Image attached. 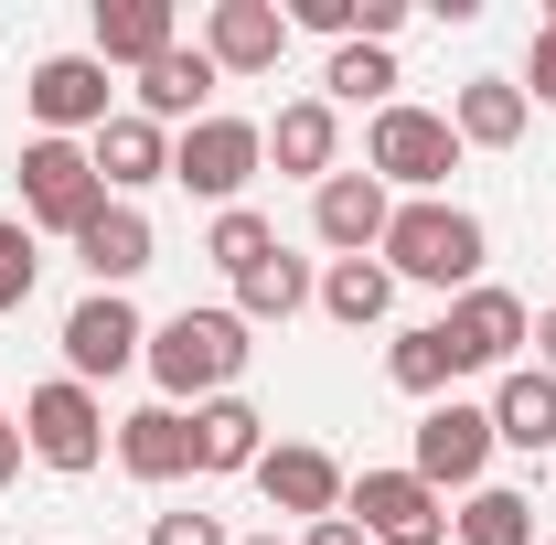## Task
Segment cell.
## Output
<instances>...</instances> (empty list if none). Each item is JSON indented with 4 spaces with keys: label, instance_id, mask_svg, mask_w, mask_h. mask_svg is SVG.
Listing matches in <instances>:
<instances>
[{
    "label": "cell",
    "instance_id": "cell-20",
    "mask_svg": "<svg viewBox=\"0 0 556 545\" xmlns=\"http://www.w3.org/2000/svg\"><path fill=\"white\" fill-rule=\"evenodd\" d=\"M268 460V417L247 396H204L193 407V471H257Z\"/></svg>",
    "mask_w": 556,
    "mask_h": 545
},
{
    "label": "cell",
    "instance_id": "cell-31",
    "mask_svg": "<svg viewBox=\"0 0 556 545\" xmlns=\"http://www.w3.org/2000/svg\"><path fill=\"white\" fill-rule=\"evenodd\" d=\"M289 33H332V43H353V0H289Z\"/></svg>",
    "mask_w": 556,
    "mask_h": 545
},
{
    "label": "cell",
    "instance_id": "cell-7",
    "mask_svg": "<svg viewBox=\"0 0 556 545\" xmlns=\"http://www.w3.org/2000/svg\"><path fill=\"white\" fill-rule=\"evenodd\" d=\"M492 449H503V439H492V407H460V396H439V407L417 417V460H407V471L428 481L439 503H450V492H482Z\"/></svg>",
    "mask_w": 556,
    "mask_h": 545
},
{
    "label": "cell",
    "instance_id": "cell-36",
    "mask_svg": "<svg viewBox=\"0 0 556 545\" xmlns=\"http://www.w3.org/2000/svg\"><path fill=\"white\" fill-rule=\"evenodd\" d=\"M22 471V417H0V481Z\"/></svg>",
    "mask_w": 556,
    "mask_h": 545
},
{
    "label": "cell",
    "instance_id": "cell-27",
    "mask_svg": "<svg viewBox=\"0 0 556 545\" xmlns=\"http://www.w3.org/2000/svg\"><path fill=\"white\" fill-rule=\"evenodd\" d=\"M204 257L225 278H247V268H268V257H278V225L257 204H225V214H214V236H204Z\"/></svg>",
    "mask_w": 556,
    "mask_h": 545
},
{
    "label": "cell",
    "instance_id": "cell-8",
    "mask_svg": "<svg viewBox=\"0 0 556 545\" xmlns=\"http://www.w3.org/2000/svg\"><path fill=\"white\" fill-rule=\"evenodd\" d=\"M439 342H450L460 375H514V353L535 342V310H525L514 289H460L450 321H439Z\"/></svg>",
    "mask_w": 556,
    "mask_h": 545
},
{
    "label": "cell",
    "instance_id": "cell-9",
    "mask_svg": "<svg viewBox=\"0 0 556 545\" xmlns=\"http://www.w3.org/2000/svg\"><path fill=\"white\" fill-rule=\"evenodd\" d=\"M139 353H150V332H139L129 289H86L65 310V375L75 385H97V375H129Z\"/></svg>",
    "mask_w": 556,
    "mask_h": 545
},
{
    "label": "cell",
    "instance_id": "cell-25",
    "mask_svg": "<svg viewBox=\"0 0 556 545\" xmlns=\"http://www.w3.org/2000/svg\"><path fill=\"white\" fill-rule=\"evenodd\" d=\"M311 289H321V278H311L300 257H289V246H278L268 268H247V278H236V321H247V332H257V321H289V310H311Z\"/></svg>",
    "mask_w": 556,
    "mask_h": 545
},
{
    "label": "cell",
    "instance_id": "cell-30",
    "mask_svg": "<svg viewBox=\"0 0 556 545\" xmlns=\"http://www.w3.org/2000/svg\"><path fill=\"white\" fill-rule=\"evenodd\" d=\"M33 278H43V246H33V225L11 214V225H0V310H22Z\"/></svg>",
    "mask_w": 556,
    "mask_h": 545
},
{
    "label": "cell",
    "instance_id": "cell-24",
    "mask_svg": "<svg viewBox=\"0 0 556 545\" xmlns=\"http://www.w3.org/2000/svg\"><path fill=\"white\" fill-rule=\"evenodd\" d=\"M311 300H321L343 332H364V321H386V310H396V278H386V257H332Z\"/></svg>",
    "mask_w": 556,
    "mask_h": 545
},
{
    "label": "cell",
    "instance_id": "cell-6",
    "mask_svg": "<svg viewBox=\"0 0 556 545\" xmlns=\"http://www.w3.org/2000/svg\"><path fill=\"white\" fill-rule=\"evenodd\" d=\"M22 449H33L43 471H97V460H108V407H97L75 375H54V385L22 396Z\"/></svg>",
    "mask_w": 556,
    "mask_h": 545
},
{
    "label": "cell",
    "instance_id": "cell-22",
    "mask_svg": "<svg viewBox=\"0 0 556 545\" xmlns=\"http://www.w3.org/2000/svg\"><path fill=\"white\" fill-rule=\"evenodd\" d=\"M492 439H503V449H546L556 439V375L546 364H514V375L492 385Z\"/></svg>",
    "mask_w": 556,
    "mask_h": 545
},
{
    "label": "cell",
    "instance_id": "cell-33",
    "mask_svg": "<svg viewBox=\"0 0 556 545\" xmlns=\"http://www.w3.org/2000/svg\"><path fill=\"white\" fill-rule=\"evenodd\" d=\"M386 33H407V0H353V43H386Z\"/></svg>",
    "mask_w": 556,
    "mask_h": 545
},
{
    "label": "cell",
    "instance_id": "cell-23",
    "mask_svg": "<svg viewBox=\"0 0 556 545\" xmlns=\"http://www.w3.org/2000/svg\"><path fill=\"white\" fill-rule=\"evenodd\" d=\"M450 129H460V150H514L525 139V86L514 75H471L450 97Z\"/></svg>",
    "mask_w": 556,
    "mask_h": 545
},
{
    "label": "cell",
    "instance_id": "cell-10",
    "mask_svg": "<svg viewBox=\"0 0 556 545\" xmlns=\"http://www.w3.org/2000/svg\"><path fill=\"white\" fill-rule=\"evenodd\" d=\"M343 514H353L375 545H439V535H450V503H439L417 471H364V481L343 492Z\"/></svg>",
    "mask_w": 556,
    "mask_h": 545
},
{
    "label": "cell",
    "instance_id": "cell-29",
    "mask_svg": "<svg viewBox=\"0 0 556 545\" xmlns=\"http://www.w3.org/2000/svg\"><path fill=\"white\" fill-rule=\"evenodd\" d=\"M386 375H396L407 396H450V375H460V364H450L439 321H417V332H396V342H386Z\"/></svg>",
    "mask_w": 556,
    "mask_h": 545
},
{
    "label": "cell",
    "instance_id": "cell-12",
    "mask_svg": "<svg viewBox=\"0 0 556 545\" xmlns=\"http://www.w3.org/2000/svg\"><path fill=\"white\" fill-rule=\"evenodd\" d=\"M22 97H33L43 139H75V129H108V118H118V107H108V65H97V54H43Z\"/></svg>",
    "mask_w": 556,
    "mask_h": 545
},
{
    "label": "cell",
    "instance_id": "cell-13",
    "mask_svg": "<svg viewBox=\"0 0 556 545\" xmlns=\"http://www.w3.org/2000/svg\"><path fill=\"white\" fill-rule=\"evenodd\" d=\"M257 492H268V514H300V524H321V514H343V460L332 449H311V439H278L268 460H257Z\"/></svg>",
    "mask_w": 556,
    "mask_h": 545
},
{
    "label": "cell",
    "instance_id": "cell-16",
    "mask_svg": "<svg viewBox=\"0 0 556 545\" xmlns=\"http://www.w3.org/2000/svg\"><path fill=\"white\" fill-rule=\"evenodd\" d=\"M86 161H97V182H108V204H129L139 182H172V139L150 129L139 107H118L108 129L86 139Z\"/></svg>",
    "mask_w": 556,
    "mask_h": 545
},
{
    "label": "cell",
    "instance_id": "cell-38",
    "mask_svg": "<svg viewBox=\"0 0 556 545\" xmlns=\"http://www.w3.org/2000/svg\"><path fill=\"white\" fill-rule=\"evenodd\" d=\"M236 545H278V535H236Z\"/></svg>",
    "mask_w": 556,
    "mask_h": 545
},
{
    "label": "cell",
    "instance_id": "cell-28",
    "mask_svg": "<svg viewBox=\"0 0 556 545\" xmlns=\"http://www.w3.org/2000/svg\"><path fill=\"white\" fill-rule=\"evenodd\" d=\"M460 545H535V503L503 492V481H482V492L460 503Z\"/></svg>",
    "mask_w": 556,
    "mask_h": 545
},
{
    "label": "cell",
    "instance_id": "cell-3",
    "mask_svg": "<svg viewBox=\"0 0 556 545\" xmlns=\"http://www.w3.org/2000/svg\"><path fill=\"white\" fill-rule=\"evenodd\" d=\"M364 161H375V182L386 193H407V204H428L450 172H460V129L439 118V107H375V129H364Z\"/></svg>",
    "mask_w": 556,
    "mask_h": 545
},
{
    "label": "cell",
    "instance_id": "cell-26",
    "mask_svg": "<svg viewBox=\"0 0 556 545\" xmlns=\"http://www.w3.org/2000/svg\"><path fill=\"white\" fill-rule=\"evenodd\" d=\"M321 86H332L343 107H396V54H386V43H332Z\"/></svg>",
    "mask_w": 556,
    "mask_h": 545
},
{
    "label": "cell",
    "instance_id": "cell-18",
    "mask_svg": "<svg viewBox=\"0 0 556 545\" xmlns=\"http://www.w3.org/2000/svg\"><path fill=\"white\" fill-rule=\"evenodd\" d=\"M75 257H86L97 289H129V278L161 257V236H150V214H139V204H97V225L75 236Z\"/></svg>",
    "mask_w": 556,
    "mask_h": 545
},
{
    "label": "cell",
    "instance_id": "cell-39",
    "mask_svg": "<svg viewBox=\"0 0 556 545\" xmlns=\"http://www.w3.org/2000/svg\"><path fill=\"white\" fill-rule=\"evenodd\" d=\"M546 545H556V535H546Z\"/></svg>",
    "mask_w": 556,
    "mask_h": 545
},
{
    "label": "cell",
    "instance_id": "cell-4",
    "mask_svg": "<svg viewBox=\"0 0 556 545\" xmlns=\"http://www.w3.org/2000/svg\"><path fill=\"white\" fill-rule=\"evenodd\" d=\"M97 204H108V182H97V161L75 139H33L22 150V225L33 236H86Z\"/></svg>",
    "mask_w": 556,
    "mask_h": 545
},
{
    "label": "cell",
    "instance_id": "cell-15",
    "mask_svg": "<svg viewBox=\"0 0 556 545\" xmlns=\"http://www.w3.org/2000/svg\"><path fill=\"white\" fill-rule=\"evenodd\" d=\"M268 161L289 172V182L321 193V182L343 172V118H332V97H289V107L268 118Z\"/></svg>",
    "mask_w": 556,
    "mask_h": 545
},
{
    "label": "cell",
    "instance_id": "cell-5",
    "mask_svg": "<svg viewBox=\"0 0 556 545\" xmlns=\"http://www.w3.org/2000/svg\"><path fill=\"white\" fill-rule=\"evenodd\" d=\"M257 161H268V129H257V118H193V129L172 139V182H182V193H204L214 214L247 204Z\"/></svg>",
    "mask_w": 556,
    "mask_h": 545
},
{
    "label": "cell",
    "instance_id": "cell-35",
    "mask_svg": "<svg viewBox=\"0 0 556 545\" xmlns=\"http://www.w3.org/2000/svg\"><path fill=\"white\" fill-rule=\"evenodd\" d=\"M300 545H375V535H364L353 514H321V524H311V535H300Z\"/></svg>",
    "mask_w": 556,
    "mask_h": 545
},
{
    "label": "cell",
    "instance_id": "cell-2",
    "mask_svg": "<svg viewBox=\"0 0 556 545\" xmlns=\"http://www.w3.org/2000/svg\"><path fill=\"white\" fill-rule=\"evenodd\" d=\"M386 278H417V289H482V214L460 204H396V225H386Z\"/></svg>",
    "mask_w": 556,
    "mask_h": 545
},
{
    "label": "cell",
    "instance_id": "cell-34",
    "mask_svg": "<svg viewBox=\"0 0 556 545\" xmlns=\"http://www.w3.org/2000/svg\"><path fill=\"white\" fill-rule=\"evenodd\" d=\"M525 86H535V107H556V22H535V54H525Z\"/></svg>",
    "mask_w": 556,
    "mask_h": 545
},
{
    "label": "cell",
    "instance_id": "cell-19",
    "mask_svg": "<svg viewBox=\"0 0 556 545\" xmlns=\"http://www.w3.org/2000/svg\"><path fill=\"white\" fill-rule=\"evenodd\" d=\"M182 43V22H172V0H97V65H161Z\"/></svg>",
    "mask_w": 556,
    "mask_h": 545
},
{
    "label": "cell",
    "instance_id": "cell-32",
    "mask_svg": "<svg viewBox=\"0 0 556 545\" xmlns=\"http://www.w3.org/2000/svg\"><path fill=\"white\" fill-rule=\"evenodd\" d=\"M150 545H236V535H225L214 514H161V524H150Z\"/></svg>",
    "mask_w": 556,
    "mask_h": 545
},
{
    "label": "cell",
    "instance_id": "cell-11",
    "mask_svg": "<svg viewBox=\"0 0 556 545\" xmlns=\"http://www.w3.org/2000/svg\"><path fill=\"white\" fill-rule=\"evenodd\" d=\"M386 225H396V193H386L375 172H332V182L311 193V236H321L332 257H375Z\"/></svg>",
    "mask_w": 556,
    "mask_h": 545
},
{
    "label": "cell",
    "instance_id": "cell-14",
    "mask_svg": "<svg viewBox=\"0 0 556 545\" xmlns=\"http://www.w3.org/2000/svg\"><path fill=\"white\" fill-rule=\"evenodd\" d=\"M204 54H214V75H278L289 11H278V0H214L204 11Z\"/></svg>",
    "mask_w": 556,
    "mask_h": 545
},
{
    "label": "cell",
    "instance_id": "cell-17",
    "mask_svg": "<svg viewBox=\"0 0 556 545\" xmlns=\"http://www.w3.org/2000/svg\"><path fill=\"white\" fill-rule=\"evenodd\" d=\"M214 86H225V75H214L204 43H172L161 65H139V118H150V129H172V118L193 129V118H214V107H204Z\"/></svg>",
    "mask_w": 556,
    "mask_h": 545
},
{
    "label": "cell",
    "instance_id": "cell-37",
    "mask_svg": "<svg viewBox=\"0 0 556 545\" xmlns=\"http://www.w3.org/2000/svg\"><path fill=\"white\" fill-rule=\"evenodd\" d=\"M535 364H546V375H556V310H546V321H535Z\"/></svg>",
    "mask_w": 556,
    "mask_h": 545
},
{
    "label": "cell",
    "instance_id": "cell-21",
    "mask_svg": "<svg viewBox=\"0 0 556 545\" xmlns=\"http://www.w3.org/2000/svg\"><path fill=\"white\" fill-rule=\"evenodd\" d=\"M118 471H129V481H182V471H193V417H182V407L118 417Z\"/></svg>",
    "mask_w": 556,
    "mask_h": 545
},
{
    "label": "cell",
    "instance_id": "cell-1",
    "mask_svg": "<svg viewBox=\"0 0 556 545\" xmlns=\"http://www.w3.org/2000/svg\"><path fill=\"white\" fill-rule=\"evenodd\" d=\"M247 353H257V342H247V321H236V310H172V321L150 332V353H139V364L161 375V407H182V396L204 407V396H236Z\"/></svg>",
    "mask_w": 556,
    "mask_h": 545
}]
</instances>
